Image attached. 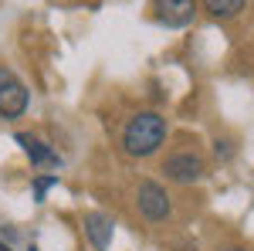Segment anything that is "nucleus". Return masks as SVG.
Segmentation results:
<instances>
[{"label": "nucleus", "mask_w": 254, "mask_h": 251, "mask_svg": "<svg viewBox=\"0 0 254 251\" xmlns=\"http://www.w3.org/2000/svg\"><path fill=\"white\" fill-rule=\"evenodd\" d=\"M112 228H116V221H112L109 214H102V211L85 214V234H88V241H92L98 251L109 248V241H112Z\"/></svg>", "instance_id": "0eeeda50"}, {"label": "nucleus", "mask_w": 254, "mask_h": 251, "mask_svg": "<svg viewBox=\"0 0 254 251\" xmlns=\"http://www.w3.org/2000/svg\"><path fill=\"white\" fill-rule=\"evenodd\" d=\"M244 3H248V0H203V10L217 20H231L244 10Z\"/></svg>", "instance_id": "6e6552de"}, {"label": "nucleus", "mask_w": 254, "mask_h": 251, "mask_svg": "<svg viewBox=\"0 0 254 251\" xmlns=\"http://www.w3.org/2000/svg\"><path fill=\"white\" fill-rule=\"evenodd\" d=\"M136 204H139V214H142L146 221H166V217H170V211H173L170 193L163 190L159 183H153V180H142V183H139Z\"/></svg>", "instance_id": "f03ea898"}, {"label": "nucleus", "mask_w": 254, "mask_h": 251, "mask_svg": "<svg viewBox=\"0 0 254 251\" xmlns=\"http://www.w3.org/2000/svg\"><path fill=\"white\" fill-rule=\"evenodd\" d=\"M55 183H58V173H51V176H38V180H34V197H38V200H44V193L51 190Z\"/></svg>", "instance_id": "1a4fd4ad"}, {"label": "nucleus", "mask_w": 254, "mask_h": 251, "mask_svg": "<svg viewBox=\"0 0 254 251\" xmlns=\"http://www.w3.org/2000/svg\"><path fill=\"white\" fill-rule=\"evenodd\" d=\"M14 75V72H10V68H3V65H0V85H3V82H7V78Z\"/></svg>", "instance_id": "9d476101"}, {"label": "nucleus", "mask_w": 254, "mask_h": 251, "mask_svg": "<svg viewBox=\"0 0 254 251\" xmlns=\"http://www.w3.org/2000/svg\"><path fill=\"white\" fill-rule=\"evenodd\" d=\"M27 102H31L27 85H24L17 75H10L3 85H0V116L3 119H20L24 112H27Z\"/></svg>", "instance_id": "7ed1b4c3"}, {"label": "nucleus", "mask_w": 254, "mask_h": 251, "mask_svg": "<svg viewBox=\"0 0 254 251\" xmlns=\"http://www.w3.org/2000/svg\"><path fill=\"white\" fill-rule=\"evenodd\" d=\"M31 251H38V248H31Z\"/></svg>", "instance_id": "ddd939ff"}, {"label": "nucleus", "mask_w": 254, "mask_h": 251, "mask_svg": "<svg viewBox=\"0 0 254 251\" xmlns=\"http://www.w3.org/2000/svg\"><path fill=\"white\" fill-rule=\"evenodd\" d=\"M17 143L24 146V153H27V160L34 163V167H58L61 163V156L44 143V139H38V136H31V133H17Z\"/></svg>", "instance_id": "423d86ee"}, {"label": "nucleus", "mask_w": 254, "mask_h": 251, "mask_svg": "<svg viewBox=\"0 0 254 251\" xmlns=\"http://www.w3.org/2000/svg\"><path fill=\"white\" fill-rule=\"evenodd\" d=\"M166 139V119L159 112H139L129 119L126 133H122V146L129 156H153Z\"/></svg>", "instance_id": "f257e3e1"}, {"label": "nucleus", "mask_w": 254, "mask_h": 251, "mask_svg": "<svg viewBox=\"0 0 254 251\" xmlns=\"http://www.w3.org/2000/svg\"><path fill=\"white\" fill-rule=\"evenodd\" d=\"M153 7L166 27H187L196 14V0H153Z\"/></svg>", "instance_id": "39448f33"}, {"label": "nucleus", "mask_w": 254, "mask_h": 251, "mask_svg": "<svg viewBox=\"0 0 254 251\" xmlns=\"http://www.w3.org/2000/svg\"><path fill=\"white\" fill-rule=\"evenodd\" d=\"M224 251H244V248H224Z\"/></svg>", "instance_id": "f8f14e48"}, {"label": "nucleus", "mask_w": 254, "mask_h": 251, "mask_svg": "<svg viewBox=\"0 0 254 251\" xmlns=\"http://www.w3.org/2000/svg\"><path fill=\"white\" fill-rule=\"evenodd\" d=\"M0 251H10V248H7V245H3V241H0Z\"/></svg>", "instance_id": "9b49d317"}, {"label": "nucleus", "mask_w": 254, "mask_h": 251, "mask_svg": "<svg viewBox=\"0 0 254 251\" xmlns=\"http://www.w3.org/2000/svg\"><path fill=\"white\" fill-rule=\"evenodd\" d=\"M163 173L176 180V183H193L203 176V160L196 153H173L166 163H163Z\"/></svg>", "instance_id": "20e7f679"}]
</instances>
